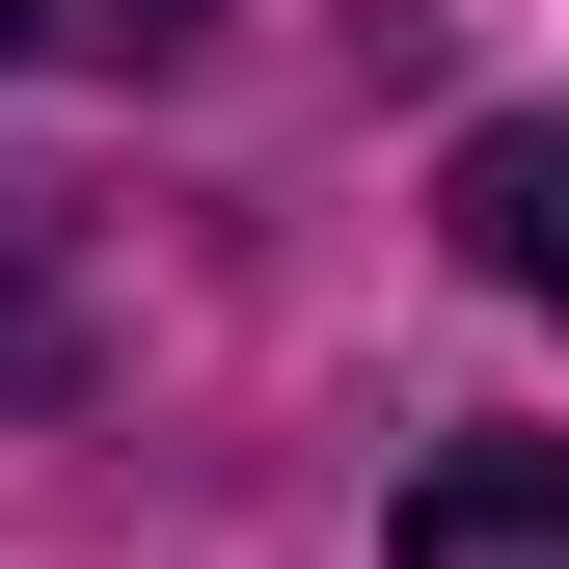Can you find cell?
Segmentation results:
<instances>
[{"label": "cell", "mask_w": 569, "mask_h": 569, "mask_svg": "<svg viewBox=\"0 0 569 569\" xmlns=\"http://www.w3.org/2000/svg\"><path fill=\"white\" fill-rule=\"evenodd\" d=\"M380 569H569V435H435Z\"/></svg>", "instance_id": "cell-1"}, {"label": "cell", "mask_w": 569, "mask_h": 569, "mask_svg": "<svg viewBox=\"0 0 569 569\" xmlns=\"http://www.w3.org/2000/svg\"><path fill=\"white\" fill-rule=\"evenodd\" d=\"M435 218H461V271H488V299H569V109H488Z\"/></svg>", "instance_id": "cell-2"}, {"label": "cell", "mask_w": 569, "mask_h": 569, "mask_svg": "<svg viewBox=\"0 0 569 569\" xmlns=\"http://www.w3.org/2000/svg\"><path fill=\"white\" fill-rule=\"evenodd\" d=\"M190 28H218V0H82V54H190Z\"/></svg>", "instance_id": "cell-3"}, {"label": "cell", "mask_w": 569, "mask_h": 569, "mask_svg": "<svg viewBox=\"0 0 569 569\" xmlns=\"http://www.w3.org/2000/svg\"><path fill=\"white\" fill-rule=\"evenodd\" d=\"M54 28H82V0H0V54H54Z\"/></svg>", "instance_id": "cell-4"}]
</instances>
